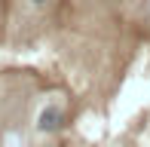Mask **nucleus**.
<instances>
[{"label":"nucleus","mask_w":150,"mask_h":147,"mask_svg":"<svg viewBox=\"0 0 150 147\" xmlns=\"http://www.w3.org/2000/svg\"><path fill=\"white\" fill-rule=\"evenodd\" d=\"M64 126H67V113L58 104H46L40 110V117H37V132H43V135H55Z\"/></svg>","instance_id":"obj_1"},{"label":"nucleus","mask_w":150,"mask_h":147,"mask_svg":"<svg viewBox=\"0 0 150 147\" xmlns=\"http://www.w3.org/2000/svg\"><path fill=\"white\" fill-rule=\"evenodd\" d=\"M28 3H31V6H46L49 0H28Z\"/></svg>","instance_id":"obj_2"}]
</instances>
